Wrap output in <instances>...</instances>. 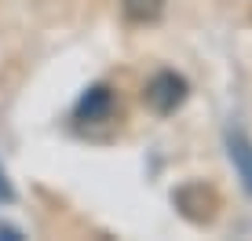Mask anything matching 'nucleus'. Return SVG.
<instances>
[{
  "label": "nucleus",
  "instance_id": "1",
  "mask_svg": "<svg viewBox=\"0 0 252 241\" xmlns=\"http://www.w3.org/2000/svg\"><path fill=\"white\" fill-rule=\"evenodd\" d=\"M187 95H190V84H187V77H183V73H176V70H161V73H154L150 81H146V88H143L146 106H150L154 114H161V117L176 114V110L187 102Z\"/></svg>",
  "mask_w": 252,
  "mask_h": 241
},
{
  "label": "nucleus",
  "instance_id": "2",
  "mask_svg": "<svg viewBox=\"0 0 252 241\" xmlns=\"http://www.w3.org/2000/svg\"><path fill=\"white\" fill-rule=\"evenodd\" d=\"M172 205L179 209L183 219L197 223V227H205V223H212L220 216V194H216L212 186H205V183H183L172 194Z\"/></svg>",
  "mask_w": 252,
  "mask_h": 241
},
{
  "label": "nucleus",
  "instance_id": "3",
  "mask_svg": "<svg viewBox=\"0 0 252 241\" xmlns=\"http://www.w3.org/2000/svg\"><path fill=\"white\" fill-rule=\"evenodd\" d=\"M114 106H117L114 91H110L106 84H95V88H88L81 99H77V106H73V117L81 120V124H99V120H110Z\"/></svg>",
  "mask_w": 252,
  "mask_h": 241
},
{
  "label": "nucleus",
  "instance_id": "4",
  "mask_svg": "<svg viewBox=\"0 0 252 241\" xmlns=\"http://www.w3.org/2000/svg\"><path fill=\"white\" fill-rule=\"evenodd\" d=\"M227 153H230V165L238 172L245 194H252V139L245 132H227Z\"/></svg>",
  "mask_w": 252,
  "mask_h": 241
},
{
  "label": "nucleus",
  "instance_id": "5",
  "mask_svg": "<svg viewBox=\"0 0 252 241\" xmlns=\"http://www.w3.org/2000/svg\"><path fill=\"white\" fill-rule=\"evenodd\" d=\"M121 11L135 26H154L164 15V0H121Z\"/></svg>",
  "mask_w": 252,
  "mask_h": 241
},
{
  "label": "nucleus",
  "instance_id": "6",
  "mask_svg": "<svg viewBox=\"0 0 252 241\" xmlns=\"http://www.w3.org/2000/svg\"><path fill=\"white\" fill-rule=\"evenodd\" d=\"M15 201V186H11V179L4 176V168H0V205H11Z\"/></svg>",
  "mask_w": 252,
  "mask_h": 241
},
{
  "label": "nucleus",
  "instance_id": "7",
  "mask_svg": "<svg viewBox=\"0 0 252 241\" xmlns=\"http://www.w3.org/2000/svg\"><path fill=\"white\" fill-rule=\"evenodd\" d=\"M0 238H7V241H22V230H15V227H7V223H0Z\"/></svg>",
  "mask_w": 252,
  "mask_h": 241
}]
</instances>
